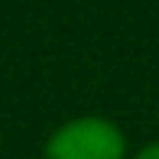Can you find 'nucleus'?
Here are the masks:
<instances>
[{
  "instance_id": "obj_1",
  "label": "nucleus",
  "mask_w": 159,
  "mask_h": 159,
  "mask_svg": "<svg viewBox=\"0 0 159 159\" xmlns=\"http://www.w3.org/2000/svg\"><path fill=\"white\" fill-rule=\"evenodd\" d=\"M46 159H127V140L107 117H75L49 136Z\"/></svg>"
},
{
  "instance_id": "obj_2",
  "label": "nucleus",
  "mask_w": 159,
  "mask_h": 159,
  "mask_svg": "<svg viewBox=\"0 0 159 159\" xmlns=\"http://www.w3.org/2000/svg\"><path fill=\"white\" fill-rule=\"evenodd\" d=\"M133 159H159V140H156V143H149V146H143Z\"/></svg>"
}]
</instances>
